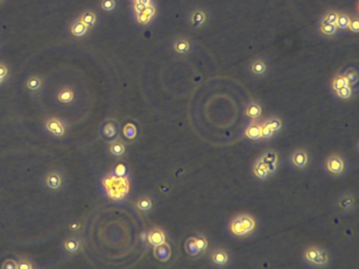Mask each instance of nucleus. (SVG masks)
<instances>
[{"label": "nucleus", "instance_id": "51", "mask_svg": "<svg viewBox=\"0 0 359 269\" xmlns=\"http://www.w3.org/2000/svg\"><path fill=\"white\" fill-rule=\"evenodd\" d=\"M0 46H1V45H0Z\"/></svg>", "mask_w": 359, "mask_h": 269}, {"label": "nucleus", "instance_id": "8", "mask_svg": "<svg viewBox=\"0 0 359 269\" xmlns=\"http://www.w3.org/2000/svg\"><path fill=\"white\" fill-rule=\"evenodd\" d=\"M91 30H92L88 28L84 23H82L80 20L78 19V18H75V19L73 20L69 26V32H70L71 37L74 38L75 40L84 39L87 36L90 35Z\"/></svg>", "mask_w": 359, "mask_h": 269}, {"label": "nucleus", "instance_id": "17", "mask_svg": "<svg viewBox=\"0 0 359 269\" xmlns=\"http://www.w3.org/2000/svg\"><path fill=\"white\" fill-rule=\"evenodd\" d=\"M173 48L177 54L186 55L190 52V48H191L190 40L185 37H180L178 39H176L173 44Z\"/></svg>", "mask_w": 359, "mask_h": 269}, {"label": "nucleus", "instance_id": "3", "mask_svg": "<svg viewBox=\"0 0 359 269\" xmlns=\"http://www.w3.org/2000/svg\"><path fill=\"white\" fill-rule=\"evenodd\" d=\"M45 130L53 137L63 138L68 134L69 126L66 122L56 116H48L44 121Z\"/></svg>", "mask_w": 359, "mask_h": 269}, {"label": "nucleus", "instance_id": "38", "mask_svg": "<svg viewBox=\"0 0 359 269\" xmlns=\"http://www.w3.org/2000/svg\"><path fill=\"white\" fill-rule=\"evenodd\" d=\"M195 241H196V246H197L199 254L203 253L206 249V247H208V241H206L205 238L203 236H200L199 238H195Z\"/></svg>", "mask_w": 359, "mask_h": 269}, {"label": "nucleus", "instance_id": "28", "mask_svg": "<svg viewBox=\"0 0 359 269\" xmlns=\"http://www.w3.org/2000/svg\"><path fill=\"white\" fill-rule=\"evenodd\" d=\"M350 16L348 14L344 13H339L337 20L335 22V26L337 29H342V30H346L349 27V22H350Z\"/></svg>", "mask_w": 359, "mask_h": 269}, {"label": "nucleus", "instance_id": "4", "mask_svg": "<svg viewBox=\"0 0 359 269\" xmlns=\"http://www.w3.org/2000/svg\"><path fill=\"white\" fill-rule=\"evenodd\" d=\"M306 261L315 266H325L328 263V255L325 249L319 247H309L303 254Z\"/></svg>", "mask_w": 359, "mask_h": 269}, {"label": "nucleus", "instance_id": "6", "mask_svg": "<svg viewBox=\"0 0 359 269\" xmlns=\"http://www.w3.org/2000/svg\"><path fill=\"white\" fill-rule=\"evenodd\" d=\"M46 78L41 75L34 74L29 76L26 81H24V89H26L30 94L38 95L45 89Z\"/></svg>", "mask_w": 359, "mask_h": 269}, {"label": "nucleus", "instance_id": "5", "mask_svg": "<svg viewBox=\"0 0 359 269\" xmlns=\"http://www.w3.org/2000/svg\"><path fill=\"white\" fill-rule=\"evenodd\" d=\"M62 254L71 258L78 254L81 253L82 250V241L79 236H69L62 243Z\"/></svg>", "mask_w": 359, "mask_h": 269}, {"label": "nucleus", "instance_id": "24", "mask_svg": "<svg viewBox=\"0 0 359 269\" xmlns=\"http://www.w3.org/2000/svg\"><path fill=\"white\" fill-rule=\"evenodd\" d=\"M17 261V269H34L36 267L35 263L27 258V256H18Z\"/></svg>", "mask_w": 359, "mask_h": 269}, {"label": "nucleus", "instance_id": "36", "mask_svg": "<svg viewBox=\"0 0 359 269\" xmlns=\"http://www.w3.org/2000/svg\"><path fill=\"white\" fill-rule=\"evenodd\" d=\"M354 198L350 197V195H346V197H343V199H340L338 202V205L340 209H348L349 207H351L353 204H354Z\"/></svg>", "mask_w": 359, "mask_h": 269}, {"label": "nucleus", "instance_id": "30", "mask_svg": "<svg viewBox=\"0 0 359 269\" xmlns=\"http://www.w3.org/2000/svg\"><path fill=\"white\" fill-rule=\"evenodd\" d=\"M124 134L126 139L133 140L135 139L137 136V128L136 126L132 123H127L124 127Z\"/></svg>", "mask_w": 359, "mask_h": 269}, {"label": "nucleus", "instance_id": "47", "mask_svg": "<svg viewBox=\"0 0 359 269\" xmlns=\"http://www.w3.org/2000/svg\"><path fill=\"white\" fill-rule=\"evenodd\" d=\"M135 1L145 5V7H147V5H149L150 3H152V0H135Z\"/></svg>", "mask_w": 359, "mask_h": 269}, {"label": "nucleus", "instance_id": "34", "mask_svg": "<svg viewBox=\"0 0 359 269\" xmlns=\"http://www.w3.org/2000/svg\"><path fill=\"white\" fill-rule=\"evenodd\" d=\"M116 7H117L116 0H101L100 1V8L105 12H112L116 9Z\"/></svg>", "mask_w": 359, "mask_h": 269}, {"label": "nucleus", "instance_id": "49", "mask_svg": "<svg viewBox=\"0 0 359 269\" xmlns=\"http://www.w3.org/2000/svg\"><path fill=\"white\" fill-rule=\"evenodd\" d=\"M5 83H7V81H5L3 78L0 77V88H2Z\"/></svg>", "mask_w": 359, "mask_h": 269}, {"label": "nucleus", "instance_id": "7", "mask_svg": "<svg viewBox=\"0 0 359 269\" xmlns=\"http://www.w3.org/2000/svg\"><path fill=\"white\" fill-rule=\"evenodd\" d=\"M100 136L106 140V141H114L118 139V123L113 119H109L103 122L99 128Z\"/></svg>", "mask_w": 359, "mask_h": 269}, {"label": "nucleus", "instance_id": "43", "mask_svg": "<svg viewBox=\"0 0 359 269\" xmlns=\"http://www.w3.org/2000/svg\"><path fill=\"white\" fill-rule=\"evenodd\" d=\"M144 9H145V5H143L141 3H139V2H137V1H135V0H134V2H133V11H134V13H135V15L142 13V12L144 11Z\"/></svg>", "mask_w": 359, "mask_h": 269}, {"label": "nucleus", "instance_id": "25", "mask_svg": "<svg viewBox=\"0 0 359 269\" xmlns=\"http://www.w3.org/2000/svg\"><path fill=\"white\" fill-rule=\"evenodd\" d=\"M136 207L140 211H149L153 207V202L148 197H142L137 200Z\"/></svg>", "mask_w": 359, "mask_h": 269}, {"label": "nucleus", "instance_id": "13", "mask_svg": "<svg viewBox=\"0 0 359 269\" xmlns=\"http://www.w3.org/2000/svg\"><path fill=\"white\" fill-rule=\"evenodd\" d=\"M148 241L151 244V245L155 246H159L161 244L166 243V235L160 228H153L151 229L149 235H148Z\"/></svg>", "mask_w": 359, "mask_h": 269}, {"label": "nucleus", "instance_id": "32", "mask_svg": "<svg viewBox=\"0 0 359 269\" xmlns=\"http://www.w3.org/2000/svg\"><path fill=\"white\" fill-rule=\"evenodd\" d=\"M0 77L3 78L7 82L11 78V67L4 61H0Z\"/></svg>", "mask_w": 359, "mask_h": 269}, {"label": "nucleus", "instance_id": "21", "mask_svg": "<svg viewBox=\"0 0 359 269\" xmlns=\"http://www.w3.org/2000/svg\"><path fill=\"white\" fill-rule=\"evenodd\" d=\"M251 72L255 75H264L266 72V64L264 62L263 60L257 59L255 60L251 65Z\"/></svg>", "mask_w": 359, "mask_h": 269}, {"label": "nucleus", "instance_id": "9", "mask_svg": "<svg viewBox=\"0 0 359 269\" xmlns=\"http://www.w3.org/2000/svg\"><path fill=\"white\" fill-rule=\"evenodd\" d=\"M76 99V90L72 85L65 84L60 88L56 93V100L60 105H71Z\"/></svg>", "mask_w": 359, "mask_h": 269}, {"label": "nucleus", "instance_id": "22", "mask_svg": "<svg viewBox=\"0 0 359 269\" xmlns=\"http://www.w3.org/2000/svg\"><path fill=\"white\" fill-rule=\"evenodd\" d=\"M259 159H260V161L263 162L265 165L273 164V163H277L278 162V155H277L276 151L267 150Z\"/></svg>", "mask_w": 359, "mask_h": 269}, {"label": "nucleus", "instance_id": "35", "mask_svg": "<svg viewBox=\"0 0 359 269\" xmlns=\"http://www.w3.org/2000/svg\"><path fill=\"white\" fill-rule=\"evenodd\" d=\"M352 94L353 90L351 88V85H346V87H343L336 90V95L340 98V99H349Z\"/></svg>", "mask_w": 359, "mask_h": 269}, {"label": "nucleus", "instance_id": "50", "mask_svg": "<svg viewBox=\"0 0 359 269\" xmlns=\"http://www.w3.org/2000/svg\"><path fill=\"white\" fill-rule=\"evenodd\" d=\"M8 1V0H0V8H1V7H3V5H4V3L5 2H7Z\"/></svg>", "mask_w": 359, "mask_h": 269}, {"label": "nucleus", "instance_id": "42", "mask_svg": "<svg viewBox=\"0 0 359 269\" xmlns=\"http://www.w3.org/2000/svg\"><path fill=\"white\" fill-rule=\"evenodd\" d=\"M2 269H17V261L13 259L5 260L3 264L1 265Z\"/></svg>", "mask_w": 359, "mask_h": 269}, {"label": "nucleus", "instance_id": "44", "mask_svg": "<svg viewBox=\"0 0 359 269\" xmlns=\"http://www.w3.org/2000/svg\"><path fill=\"white\" fill-rule=\"evenodd\" d=\"M272 131H270L265 125H261V138H270L272 137Z\"/></svg>", "mask_w": 359, "mask_h": 269}, {"label": "nucleus", "instance_id": "16", "mask_svg": "<svg viewBox=\"0 0 359 269\" xmlns=\"http://www.w3.org/2000/svg\"><path fill=\"white\" fill-rule=\"evenodd\" d=\"M211 260L217 266H224L229 262V254L223 249H216L211 254Z\"/></svg>", "mask_w": 359, "mask_h": 269}, {"label": "nucleus", "instance_id": "15", "mask_svg": "<svg viewBox=\"0 0 359 269\" xmlns=\"http://www.w3.org/2000/svg\"><path fill=\"white\" fill-rule=\"evenodd\" d=\"M206 18H208V17H206V13L203 10H202V9L194 10L192 12L191 17H190L191 26L193 28H202L203 24L205 23Z\"/></svg>", "mask_w": 359, "mask_h": 269}, {"label": "nucleus", "instance_id": "1", "mask_svg": "<svg viewBox=\"0 0 359 269\" xmlns=\"http://www.w3.org/2000/svg\"><path fill=\"white\" fill-rule=\"evenodd\" d=\"M255 227H256V221L252 216L247 213L235 217L230 224L231 232L237 237H245L251 234Z\"/></svg>", "mask_w": 359, "mask_h": 269}, {"label": "nucleus", "instance_id": "10", "mask_svg": "<svg viewBox=\"0 0 359 269\" xmlns=\"http://www.w3.org/2000/svg\"><path fill=\"white\" fill-rule=\"evenodd\" d=\"M326 166L328 172L334 175V176H339L344 172L345 165L343 159L338 156V155H332L327 159Z\"/></svg>", "mask_w": 359, "mask_h": 269}, {"label": "nucleus", "instance_id": "45", "mask_svg": "<svg viewBox=\"0 0 359 269\" xmlns=\"http://www.w3.org/2000/svg\"><path fill=\"white\" fill-rule=\"evenodd\" d=\"M80 228H81V223L78 222V221H73L69 224V229L73 232L78 231Z\"/></svg>", "mask_w": 359, "mask_h": 269}, {"label": "nucleus", "instance_id": "2", "mask_svg": "<svg viewBox=\"0 0 359 269\" xmlns=\"http://www.w3.org/2000/svg\"><path fill=\"white\" fill-rule=\"evenodd\" d=\"M42 184L46 191L50 194H59L63 191L66 184V179L63 173L57 169H52L47 172L42 178Z\"/></svg>", "mask_w": 359, "mask_h": 269}, {"label": "nucleus", "instance_id": "11", "mask_svg": "<svg viewBox=\"0 0 359 269\" xmlns=\"http://www.w3.org/2000/svg\"><path fill=\"white\" fill-rule=\"evenodd\" d=\"M78 19L80 20L82 23L86 24L88 28L91 30H93L96 28L97 23H98V14L97 12L92 10V9H86L83 10L80 14L78 15Z\"/></svg>", "mask_w": 359, "mask_h": 269}, {"label": "nucleus", "instance_id": "20", "mask_svg": "<svg viewBox=\"0 0 359 269\" xmlns=\"http://www.w3.org/2000/svg\"><path fill=\"white\" fill-rule=\"evenodd\" d=\"M246 136L251 140H258L261 138V124H251L247 127Z\"/></svg>", "mask_w": 359, "mask_h": 269}, {"label": "nucleus", "instance_id": "31", "mask_svg": "<svg viewBox=\"0 0 359 269\" xmlns=\"http://www.w3.org/2000/svg\"><path fill=\"white\" fill-rule=\"evenodd\" d=\"M319 30H320L321 34H324L325 36L330 37V36H334L336 34L337 27L335 26V24H320Z\"/></svg>", "mask_w": 359, "mask_h": 269}, {"label": "nucleus", "instance_id": "18", "mask_svg": "<svg viewBox=\"0 0 359 269\" xmlns=\"http://www.w3.org/2000/svg\"><path fill=\"white\" fill-rule=\"evenodd\" d=\"M154 254H155L156 259H158L161 262H164L170 258V254H171V249H170V247H169L167 243H163L159 246H155Z\"/></svg>", "mask_w": 359, "mask_h": 269}, {"label": "nucleus", "instance_id": "19", "mask_svg": "<svg viewBox=\"0 0 359 269\" xmlns=\"http://www.w3.org/2000/svg\"><path fill=\"white\" fill-rule=\"evenodd\" d=\"M253 173L259 179H266L267 177H269V175H270L269 173H267L265 165L260 161V159H258V160L256 161V163L254 164Z\"/></svg>", "mask_w": 359, "mask_h": 269}, {"label": "nucleus", "instance_id": "26", "mask_svg": "<svg viewBox=\"0 0 359 269\" xmlns=\"http://www.w3.org/2000/svg\"><path fill=\"white\" fill-rule=\"evenodd\" d=\"M261 112H263V109H261L260 105H256V103H252V105H250L247 107L246 115L248 116V117L256 119L261 115Z\"/></svg>", "mask_w": 359, "mask_h": 269}, {"label": "nucleus", "instance_id": "14", "mask_svg": "<svg viewBox=\"0 0 359 269\" xmlns=\"http://www.w3.org/2000/svg\"><path fill=\"white\" fill-rule=\"evenodd\" d=\"M108 150L113 157L120 158L125 154L126 149H125V143L121 141L120 139H116V140H114V141L109 142Z\"/></svg>", "mask_w": 359, "mask_h": 269}, {"label": "nucleus", "instance_id": "46", "mask_svg": "<svg viewBox=\"0 0 359 269\" xmlns=\"http://www.w3.org/2000/svg\"><path fill=\"white\" fill-rule=\"evenodd\" d=\"M265 167H266L267 173H269V174H272V173H274V172H275V170H276V168H277V163L267 164V165H265Z\"/></svg>", "mask_w": 359, "mask_h": 269}, {"label": "nucleus", "instance_id": "48", "mask_svg": "<svg viewBox=\"0 0 359 269\" xmlns=\"http://www.w3.org/2000/svg\"><path fill=\"white\" fill-rule=\"evenodd\" d=\"M125 166H123V169H120V170L116 167V174H117V176H123L125 174Z\"/></svg>", "mask_w": 359, "mask_h": 269}, {"label": "nucleus", "instance_id": "40", "mask_svg": "<svg viewBox=\"0 0 359 269\" xmlns=\"http://www.w3.org/2000/svg\"><path fill=\"white\" fill-rule=\"evenodd\" d=\"M142 13L144 15H147L149 18H151V19H153V17L156 14V7H155V4L153 2H152L149 5H147V7H145V9H144V11L142 12Z\"/></svg>", "mask_w": 359, "mask_h": 269}, {"label": "nucleus", "instance_id": "12", "mask_svg": "<svg viewBox=\"0 0 359 269\" xmlns=\"http://www.w3.org/2000/svg\"><path fill=\"white\" fill-rule=\"evenodd\" d=\"M291 160L296 167L305 168L308 165L309 157L305 149H297L293 152V155H292Z\"/></svg>", "mask_w": 359, "mask_h": 269}, {"label": "nucleus", "instance_id": "27", "mask_svg": "<svg viewBox=\"0 0 359 269\" xmlns=\"http://www.w3.org/2000/svg\"><path fill=\"white\" fill-rule=\"evenodd\" d=\"M338 12L337 11H328V13H326L324 15V17L321 18V21H320V24H335L336 20H337V17H338Z\"/></svg>", "mask_w": 359, "mask_h": 269}, {"label": "nucleus", "instance_id": "37", "mask_svg": "<svg viewBox=\"0 0 359 269\" xmlns=\"http://www.w3.org/2000/svg\"><path fill=\"white\" fill-rule=\"evenodd\" d=\"M345 78L348 79V81L350 84H356L358 81V74L357 72L354 69H350L345 72V74H343Z\"/></svg>", "mask_w": 359, "mask_h": 269}, {"label": "nucleus", "instance_id": "39", "mask_svg": "<svg viewBox=\"0 0 359 269\" xmlns=\"http://www.w3.org/2000/svg\"><path fill=\"white\" fill-rule=\"evenodd\" d=\"M348 29L353 33H358L359 32V19L357 17H351L350 18Z\"/></svg>", "mask_w": 359, "mask_h": 269}, {"label": "nucleus", "instance_id": "29", "mask_svg": "<svg viewBox=\"0 0 359 269\" xmlns=\"http://www.w3.org/2000/svg\"><path fill=\"white\" fill-rule=\"evenodd\" d=\"M267 128H269L270 131H272L273 133L274 132H278L279 130H281V126H282V123H281V120L278 119V118H270L267 119L265 124Z\"/></svg>", "mask_w": 359, "mask_h": 269}, {"label": "nucleus", "instance_id": "41", "mask_svg": "<svg viewBox=\"0 0 359 269\" xmlns=\"http://www.w3.org/2000/svg\"><path fill=\"white\" fill-rule=\"evenodd\" d=\"M151 18H149L147 15H144L143 13H140V14H137L136 15V21L138 24H140V26H147V24H149L151 22Z\"/></svg>", "mask_w": 359, "mask_h": 269}, {"label": "nucleus", "instance_id": "23", "mask_svg": "<svg viewBox=\"0 0 359 269\" xmlns=\"http://www.w3.org/2000/svg\"><path fill=\"white\" fill-rule=\"evenodd\" d=\"M346 85H350V83L344 75H336L332 80V89L335 91L343 87H346Z\"/></svg>", "mask_w": 359, "mask_h": 269}, {"label": "nucleus", "instance_id": "33", "mask_svg": "<svg viewBox=\"0 0 359 269\" xmlns=\"http://www.w3.org/2000/svg\"><path fill=\"white\" fill-rule=\"evenodd\" d=\"M186 250H187V253L191 255H196L199 254L197 246H196L195 238H191V239L187 240L186 244Z\"/></svg>", "mask_w": 359, "mask_h": 269}]
</instances>
